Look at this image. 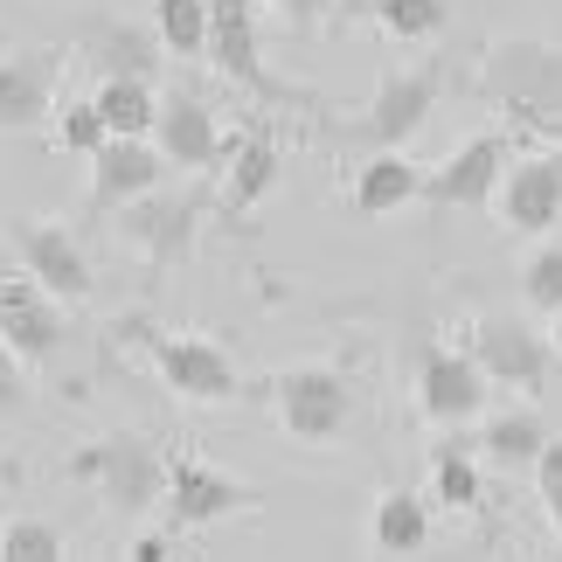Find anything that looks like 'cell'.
<instances>
[{
    "mask_svg": "<svg viewBox=\"0 0 562 562\" xmlns=\"http://www.w3.org/2000/svg\"><path fill=\"white\" fill-rule=\"evenodd\" d=\"M480 98L535 133H562V42L493 35L480 56Z\"/></svg>",
    "mask_w": 562,
    "mask_h": 562,
    "instance_id": "1",
    "label": "cell"
},
{
    "mask_svg": "<svg viewBox=\"0 0 562 562\" xmlns=\"http://www.w3.org/2000/svg\"><path fill=\"white\" fill-rule=\"evenodd\" d=\"M63 472L83 480V486H98V501L112 514H154V507H167V459H160V445L139 438V430H112V438L70 451Z\"/></svg>",
    "mask_w": 562,
    "mask_h": 562,
    "instance_id": "2",
    "label": "cell"
},
{
    "mask_svg": "<svg viewBox=\"0 0 562 562\" xmlns=\"http://www.w3.org/2000/svg\"><path fill=\"white\" fill-rule=\"evenodd\" d=\"M271 409L299 445H334L355 424V375L334 361H306V369L271 375Z\"/></svg>",
    "mask_w": 562,
    "mask_h": 562,
    "instance_id": "3",
    "label": "cell"
},
{
    "mask_svg": "<svg viewBox=\"0 0 562 562\" xmlns=\"http://www.w3.org/2000/svg\"><path fill=\"white\" fill-rule=\"evenodd\" d=\"M465 355L486 369L493 389H514V396H542L549 369H555V348L528 327L521 313H480L465 327Z\"/></svg>",
    "mask_w": 562,
    "mask_h": 562,
    "instance_id": "4",
    "label": "cell"
},
{
    "mask_svg": "<svg viewBox=\"0 0 562 562\" xmlns=\"http://www.w3.org/2000/svg\"><path fill=\"white\" fill-rule=\"evenodd\" d=\"M438 98H445V63H409V70H389L375 83L369 112L355 119V139L369 146V154H382V146H409L430 125Z\"/></svg>",
    "mask_w": 562,
    "mask_h": 562,
    "instance_id": "5",
    "label": "cell"
},
{
    "mask_svg": "<svg viewBox=\"0 0 562 562\" xmlns=\"http://www.w3.org/2000/svg\"><path fill=\"white\" fill-rule=\"evenodd\" d=\"M507 167H514V139L507 133H472L424 175V202L430 209H493Z\"/></svg>",
    "mask_w": 562,
    "mask_h": 562,
    "instance_id": "6",
    "label": "cell"
},
{
    "mask_svg": "<svg viewBox=\"0 0 562 562\" xmlns=\"http://www.w3.org/2000/svg\"><path fill=\"white\" fill-rule=\"evenodd\" d=\"M486 369L472 361L465 348H445V340H430V348L417 355V409L424 424L438 430H465L486 417Z\"/></svg>",
    "mask_w": 562,
    "mask_h": 562,
    "instance_id": "7",
    "label": "cell"
},
{
    "mask_svg": "<svg viewBox=\"0 0 562 562\" xmlns=\"http://www.w3.org/2000/svg\"><path fill=\"white\" fill-rule=\"evenodd\" d=\"M194 229H202V194L194 188H154V194H139L133 209H119V236L154 271L181 265V257L194 250Z\"/></svg>",
    "mask_w": 562,
    "mask_h": 562,
    "instance_id": "8",
    "label": "cell"
},
{
    "mask_svg": "<svg viewBox=\"0 0 562 562\" xmlns=\"http://www.w3.org/2000/svg\"><path fill=\"white\" fill-rule=\"evenodd\" d=\"M493 215H501V229H514V236H549L562 223V139L514 154L501 194H493Z\"/></svg>",
    "mask_w": 562,
    "mask_h": 562,
    "instance_id": "9",
    "label": "cell"
},
{
    "mask_svg": "<svg viewBox=\"0 0 562 562\" xmlns=\"http://www.w3.org/2000/svg\"><path fill=\"white\" fill-rule=\"evenodd\" d=\"M14 236V250H21V265H29V278L42 292H56L63 306H83L91 299V257H83L77 244V229L70 223H49V215H21V223L8 229Z\"/></svg>",
    "mask_w": 562,
    "mask_h": 562,
    "instance_id": "10",
    "label": "cell"
},
{
    "mask_svg": "<svg viewBox=\"0 0 562 562\" xmlns=\"http://www.w3.org/2000/svg\"><path fill=\"white\" fill-rule=\"evenodd\" d=\"M146 355H154L160 382L175 389V396H188V403H236L244 396L236 361L202 334H146Z\"/></svg>",
    "mask_w": 562,
    "mask_h": 562,
    "instance_id": "11",
    "label": "cell"
},
{
    "mask_svg": "<svg viewBox=\"0 0 562 562\" xmlns=\"http://www.w3.org/2000/svg\"><path fill=\"white\" fill-rule=\"evenodd\" d=\"M209 63L236 83V91L278 98V104L292 98L285 83H271V70H265V42H257V8L250 0H209Z\"/></svg>",
    "mask_w": 562,
    "mask_h": 562,
    "instance_id": "12",
    "label": "cell"
},
{
    "mask_svg": "<svg viewBox=\"0 0 562 562\" xmlns=\"http://www.w3.org/2000/svg\"><path fill=\"white\" fill-rule=\"evenodd\" d=\"M0 340H8L29 369L56 361L63 355V299L42 292L29 271H21V278H0Z\"/></svg>",
    "mask_w": 562,
    "mask_h": 562,
    "instance_id": "13",
    "label": "cell"
},
{
    "mask_svg": "<svg viewBox=\"0 0 562 562\" xmlns=\"http://www.w3.org/2000/svg\"><path fill=\"white\" fill-rule=\"evenodd\" d=\"M244 507H257V493L244 480H229L202 459H167V521L175 528H215Z\"/></svg>",
    "mask_w": 562,
    "mask_h": 562,
    "instance_id": "14",
    "label": "cell"
},
{
    "mask_svg": "<svg viewBox=\"0 0 562 562\" xmlns=\"http://www.w3.org/2000/svg\"><path fill=\"white\" fill-rule=\"evenodd\" d=\"M154 146L167 154V167H181V175H209V167H223V154H229L223 125H215V112H209V98H194V91H167L160 98Z\"/></svg>",
    "mask_w": 562,
    "mask_h": 562,
    "instance_id": "15",
    "label": "cell"
},
{
    "mask_svg": "<svg viewBox=\"0 0 562 562\" xmlns=\"http://www.w3.org/2000/svg\"><path fill=\"white\" fill-rule=\"evenodd\" d=\"M56 77H63V49L0 56V133H29V125L56 119Z\"/></svg>",
    "mask_w": 562,
    "mask_h": 562,
    "instance_id": "16",
    "label": "cell"
},
{
    "mask_svg": "<svg viewBox=\"0 0 562 562\" xmlns=\"http://www.w3.org/2000/svg\"><path fill=\"white\" fill-rule=\"evenodd\" d=\"M77 49L98 70V83L104 77H146V83H154L167 42H160V29H139V21H125V14H91L77 29Z\"/></svg>",
    "mask_w": 562,
    "mask_h": 562,
    "instance_id": "17",
    "label": "cell"
},
{
    "mask_svg": "<svg viewBox=\"0 0 562 562\" xmlns=\"http://www.w3.org/2000/svg\"><path fill=\"white\" fill-rule=\"evenodd\" d=\"M154 188H167V154L154 139H112L104 154H91V209L98 215L133 209Z\"/></svg>",
    "mask_w": 562,
    "mask_h": 562,
    "instance_id": "18",
    "label": "cell"
},
{
    "mask_svg": "<svg viewBox=\"0 0 562 562\" xmlns=\"http://www.w3.org/2000/svg\"><path fill=\"white\" fill-rule=\"evenodd\" d=\"M424 175H430V167H417L403 146H382V154H369V160L355 167L348 202H355V215L382 223V215H403L409 202H424Z\"/></svg>",
    "mask_w": 562,
    "mask_h": 562,
    "instance_id": "19",
    "label": "cell"
},
{
    "mask_svg": "<svg viewBox=\"0 0 562 562\" xmlns=\"http://www.w3.org/2000/svg\"><path fill=\"white\" fill-rule=\"evenodd\" d=\"M555 430L542 424L535 403H507V409H486L480 417V459L493 472H535V459L549 451Z\"/></svg>",
    "mask_w": 562,
    "mask_h": 562,
    "instance_id": "20",
    "label": "cell"
},
{
    "mask_svg": "<svg viewBox=\"0 0 562 562\" xmlns=\"http://www.w3.org/2000/svg\"><path fill=\"white\" fill-rule=\"evenodd\" d=\"M223 167H229V175H223V209H229V215H244V209H257V202H265V194L278 188V167H285V160H278V139L265 133V125H257V133L229 139Z\"/></svg>",
    "mask_w": 562,
    "mask_h": 562,
    "instance_id": "21",
    "label": "cell"
},
{
    "mask_svg": "<svg viewBox=\"0 0 562 562\" xmlns=\"http://www.w3.org/2000/svg\"><path fill=\"white\" fill-rule=\"evenodd\" d=\"M91 98H98L104 125H112V139H154V125H160V91H154L146 77H104Z\"/></svg>",
    "mask_w": 562,
    "mask_h": 562,
    "instance_id": "22",
    "label": "cell"
},
{
    "mask_svg": "<svg viewBox=\"0 0 562 562\" xmlns=\"http://www.w3.org/2000/svg\"><path fill=\"white\" fill-rule=\"evenodd\" d=\"M369 535H375L382 555H424V549H430V507H424L409 486H389L382 501H375Z\"/></svg>",
    "mask_w": 562,
    "mask_h": 562,
    "instance_id": "23",
    "label": "cell"
},
{
    "mask_svg": "<svg viewBox=\"0 0 562 562\" xmlns=\"http://www.w3.org/2000/svg\"><path fill=\"white\" fill-rule=\"evenodd\" d=\"M486 459H480V445H438L430 451V493H438V507H459V514H472L486 501V472H480Z\"/></svg>",
    "mask_w": 562,
    "mask_h": 562,
    "instance_id": "24",
    "label": "cell"
},
{
    "mask_svg": "<svg viewBox=\"0 0 562 562\" xmlns=\"http://www.w3.org/2000/svg\"><path fill=\"white\" fill-rule=\"evenodd\" d=\"M369 21L389 42L417 49V42H438L451 29V0H369Z\"/></svg>",
    "mask_w": 562,
    "mask_h": 562,
    "instance_id": "25",
    "label": "cell"
},
{
    "mask_svg": "<svg viewBox=\"0 0 562 562\" xmlns=\"http://www.w3.org/2000/svg\"><path fill=\"white\" fill-rule=\"evenodd\" d=\"M154 29L167 42V56L209 63V0H154Z\"/></svg>",
    "mask_w": 562,
    "mask_h": 562,
    "instance_id": "26",
    "label": "cell"
},
{
    "mask_svg": "<svg viewBox=\"0 0 562 562\" xmlns=\"http://www.w3.org/2000/svg\"><path fill=\"white\" fill-rule=\"evenodd\" d=\"M56 146H63V154H77V160H91V154H104V146H112V125H104L98 98L56 104Z\"/></svg>",
    "mask_w": 562,
    "mask_h": 562,
    "instance_id": "27",
    "label": "cell"
},
{
    "mask_svg": "<svg viewBox=\"0 0 562 562\" xmlns=\"http://www.w3.org/2000/svg\"><path fill=\"white\" fill-rule=\"evenodd\" d=\"M521 299H528V313H562V244H535L521 257Z\"/></svg>",
    "mask_w": 562,
    "mask_h": 562,
    "instance_id": "28",
    "label": "cell"
},
{
    "mask_svg": "<svg viewBox=\"0 0 562 562\" xmlns=\"http://www.w3.org/2000/svg\"><path fill=\"white\" fill-rule=\"evenodd\" d=\"M0 562H63V535L35 514H21V521L0 528Z\"/></svg>",
    "mask_w": 562,
    "mask_h": 562,
    "instance_id": "29",
    "label": "cell"
},
{
    "mask_svg": "<svg viewBox=\"0 0 562 562\" xmlns=\"http://www.w3.org/2000/svg\"><path fill=\"white\" fill-rule=\"evenodd\" d=\"M535 501H542V514H549V528L562 535V438H549V451L535 459Z\"/></svg>",
    "mask_w": 562,
    "mask_h": 562,
    "instance_id": "30",
    "label": "cell"
},
{
    "mask_svg": "<svg viewBox=\"0 0 562 562\" xmlns=\"http://www.w3.org/2000/svg\"><path fill=\"white\" fill-rule=\"evenodd\" d=\"M21 409H29V361L0 340V417H21Z\"/></svg>",
    "mask_w": 562,
    "mask_h": 562,
    "instance_id": "31",
    "label": "cell"
},
{
    "mask_svg": "<svg viewBox=\"0 0 562 562\" xmlns=\"http://www.w3.org/2000/svg\"><path fill=\"white\" fill-rule=\"evenodd\" d=\"M257 8H278V21H285V29H327L334 0H257Z\"/></svg>",
    "mask_w": 562,
    "mask_h": 562,
    "instance_id": "32",
    "label": "cell"
},
{
    "mask_svg": "<svg viewBox=\"0 0 562 562\" xmlns=\"http://www.w3.org/2000/svg\"><path fill=\"white\" fill-rule=\"evenodd\" d=\"M133 562H167V542H160V535H139V542H133Z\"/></svg>",
    "mask_w": 562,
    "mask_h": 562,
    "instance_id": "33",
    "label": "cell"
},
{
    "mask_svg": "<svg viewBox=\"0 0 562 562\" xmlns=\"http://www.w3.org/2000/svg\"><path fill=\"white\" fill-rule=\"evenodd\" d=\"M549 348H555V361H562V313L549 319Z\"/></svg>",
    "mask_w": 562,
    "mask_h": 562,
    "instance_id": "34",
    "label": "cell"
},
{
    "mask_svg": "<svg viewBox=\"0 0 562 562\" xmlns=\"http://www.w3.org/2000/svg\"><path fill=\"white\" fill-rule=\"evenodd\" d=\"M0 56H8V35H0Z\"/></svg>",
    "mask_w": 562,
    "mask_h": 562,
    "instance_id": "35",
    "label": "cell"
},
{
    "mask_svg": "<svg viewBox=\"0 0 562 562\" xmlns=\"http://www.w3.org/2000/svg\"><path fill=\"white\" fill-rule=\"evenodd\" d=\"M549 562H562V555H549Z\"/></svg>",
    "mask_w": 562,
    "mask_h": 562,
    "instance_id": "36",
    "label": "cell"
},
{
    "mask_svg": "<svg viewBox=\"0 0 562 562\" xmlns=\"http://www.w3.org/2000/svg\"><path fill=\"white\" fill-rule=\"evenodd\" d=\"M0 528H8V521H0Z\"/></svg>",
    "mask_w": 562,
    "mask_h": 562,
    "instance_id": "37",
    "label": "cell"
}]
</instances>
